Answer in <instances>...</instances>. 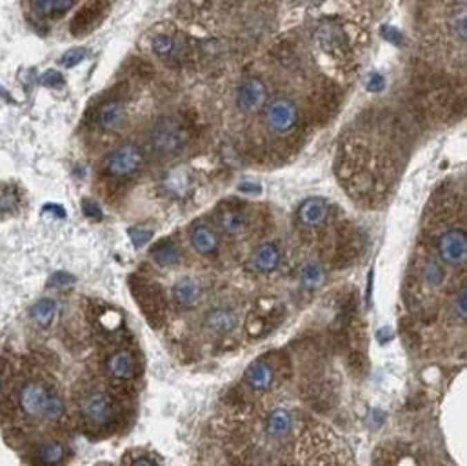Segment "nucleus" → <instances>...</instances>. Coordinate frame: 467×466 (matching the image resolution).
<instances>
[{
  "instance_id": "0eeeda50",
  "label": "nucleus",
  "mask_w": 467,
  "mask_h": 466,
  "mask_svg": "<svg viewBox=\"0 0 467 466\" xmlns=\"http://www.w3.org/2000/svg\"><path fill=\"white\" fill-rule=\"evenodd\" d=\"M466 231L462 228H451L442 233L438 241V253L444 262L451 266H460L466 261Z\"/></svg>"
},
{
  "instance_id": "58836bf2",
  "label": "nucleus",
  "mask_w": 467,
  "mask_h": 466,
  "mask_svg": "<svg viewBox=\"0 0 467 466\" xmlns=\"http://www.w3.org/2000/svg\"><path fill=\"white\" fill-rule=\"evenodd\" d=\"M15 208V197L13 195H4L0 199V211L6 213V211H10Z\"/></svg>"
},
{
  "instance_id": "9b49d317",
  "label": "nucleus",
  "mask_w": 467,
  "mask_h": 466,
  "mask_svg": "<svg viewBox=\"0 0 467 466\" xmlns=\"http://www.w3.org/2000/svg\"><path fill=\"white\" fill-rule=\"evenodd\" d=\"M329 215V204L320 197H311L308 201L300 204L297 217H299L300 224L308 226V228H317L322 224Z\"/></svg>"
},
{
  "instance_id": "6ab92c4d",
  "label": "nucleus",
  "mask_w": 467,
  "mask_h": 466,
  "mask_svg": "<svg viewBox=\"0 0 467 466\" xmlns=\"http://www.w3.org/2000/svg\"><path fill=\"white\" fill-rule=\"evenodd\" d=\"M208 326L217 333H229L233 331L239 324V319L235 315L233 311L228 310V308H217L208 315Z\"/></svg>"
},
{
  "instance_id": "9d476101",
  "label": "nucleus",
  "mask_w": 467,
  "mask_h": 466,
  "mask_svg": "<svg viewBox=\"0 0 467 466\" xmlns=\"http://www.w3.org/2000/svg\"><path fill=\"white\" fill-rule=\"evenodd\" d=\"M126 119V106L124 102L119 101V99H113V101H108L106 104H102L95 115V122L99 126L102 131H113L117 130Z\"/></svg>"
},
{
  "instance_id": "37998d69",
  "label": "nucleus",
  "mask_w": 467,
  "mask_h": 466,
  "mask_svg": "<svg viewBox=\"0 0 467 466\" xmlns=\"http://www.w3.org/2000/svg\"><path fill=\"white\" fill-rule=\"evenodd\" d=\"M133 465H157V461L150 457H139V459H133Z\"/></svg>"
},
{
  "instance_id": "1a4fd4ad",
  "label": "nucleus",
  "mask_w": 467,
  "mask_h": 466,
  "mask_svg": "<svg viewBox=\"0 0 467 466\" xmlns=\"http://www.w3.org/2000/svg\"><path fill=\"white\" fill-rule=\"evenodd\" d=\"M315 37H317L318 46L328 51V53H333V55L348 48L346 33H344L340 26H337L331 21H326L318 26L317 31H315Z\"/></svg>"
},
{
  "instance_id": "f8f14e48",
  "label": "nucleus",
  "mask_w": 467,
  "mask_h": 466,
  "mask_svg": "<svg viewBox=\"0 0 467 466\" xmlns=\"http://www.w3.org/2000/svg\"><path fill=\"white\" fill-rule=\"evenodd\" d=\"M244 381L251 390L266 391L273 386L275 371L266 361H255L248 366V370L244 373Z\"/></svg>"
},
{
  "instance_id": "39448f33",
  "label": "nucleus",
  "mask_w": 467,
  "mask_h": 466,
  "mask_svg": "<svg viewBox=\"0 0 467 466\" xmlns=\"http://www.w3.org/2000/svg\"><path fill=\"white\" fill-rule=\"evenodd\" d=\"M115 402L110 396L106 394H93V396L86 397L82 406H80V411H82V417L90 425L95 426H106L113 421L115 417Z\"/></svg>"
},
{
  "instance_id": "393cba45",
  "label": "nucleus",
  "mask_w": 467,
  "mask_h": 466,
  "mask_svg": "<svg viewBox=\"0 0 467 466\" xmlns=\"http://www.w3.org/2000/svg\"><path fill=\"white\" fill-rule=\"evenodd\" d=\"M66 457V448L59 443H48V445L40 446L37 450V459L39 463H48V465H55L60 463Z\"/></svg>"
},
{
  "instance_id": "4468645a",
  "label": "nucleus",
  "mask_w": 467,
  "mask_h": 466,
  "mask_svg": "<svg viewBox=\"0 0 467 466\" xmlns=\"http://www.w3.org/2000/svg\"><path fill=\"white\" fill-rule=\"evenodd\" d=\"M48 391L39 382H30V385H26L20 391V406H22V410L28 414V416H37L42 411L44 408V402L48 399Z\"/></svg>"
},
{
  "instance_id": "f03ea898",
  "label": "nucleus",
  "mask_w": 467,
  "mask_h": 466,
  "mask_svg": "<svg viewBox=\"0 0 467 466\" xmlns=\"http://www.w3.org/2000/svg\"><path fill=\"white\" fill-rule=\"evenodd\" d=\"M151 146L160 155H177L184 150L186 130L173 119H160L151 130Z\"/></svg>"
},
{
  "instance_id": "7ed1b4c3",
  "label": "nucleus",
  "mask_w": 467,
  "mask_h": 466,
  "mask_svg": "<svg viewBox=\"0 0 467 466\" xmlns=\"http://www.w3.org/2000/svg\"><path fill=\"white\" fill-rule=\"evenodd\" d=\"M144 155L137 144H124L106 157L104 171L113 179H126L140 170Z\"/></svg>"
},
{
  "instance_id": "412c9836",
  "label": "nucleus",
  "mask_w": 467,
  "mask_h": 466,
  "mask_svg": "<svg viewBox=\"0 0 467 466\" xmlns=\"http://www.w3.org/2000/svg\"><path fill=\"white\" fill-rule=\"evenodd\" d=\"M151 257L160 266H175L180 261V250L171 241H164L151 248Z\"/></svg>"
},
{
  "instance_id": "4be33fe9",
  "label": "nucleus",
  "mask_w": 467,
  "mask_h": 466,
  "mask_svg": "<svg viewBox=\"0 0 467 466\" xmlns=\"http://www.w3.org/2000/svg\"><path fill=\"white\" fill-rule=\"evenodd\" d=\"M220 228L228 233V235H237L244 230L246 226V217L237 208H229V210H222L219 215Z\"/></svg>"
},
{
  "instance_id": "7c9ffc66",
  "label": "nucleus",
  "mask_w": 467,
  "mask_h": 466,
  "mask_svg": "<svg viewBox=\"0 0 467 466\" xmlns=\"http://www.w3.org/2000/svg\"><path fill=\"white\" fill-rule=\"evenodd\" d=\"M453 311H455V315L460 322L466 321V313H467V290L466 286H462L460 290H458L457 297H455V304H453Z\"/></svg>"
},
{
  "instance_id": "aec40b11",
  "label": "nucleus",
  "mask_w": 467,
  "mask_h": 466,
  "mask_svg": "<svg viewBox=\"0 0 467 466\" xmlns=\"http://www.w3.org/2000/svg\"><path fill=\"white\" fill-rule=\"evenodd\" d=\"M153 51L155 55L160 57V59H177L180 61L182 59V46L177 42V39L169 35H159L155 37L153 41Z\"/></svg>"
},
{
  "instance_id": "473e14b6",
  "label": "nucleus",
  "mask_w": 467,
  "mask_h": 466,
  "mask_svg": "<svg viewBox=\"0 0 467 466\" xmlns=\"http://www.w3.org/2000/svg\"><path fill=\"white\" fill-rule=\"evenodd\" d=\"M82 211H84L86 217H90V219H95V221H100L102 217H104V211H102V208H100L97 202L93 201H88L86 199L84 202H82Z\"/></svg>"
},
{
  "instance_id": "b1692460",
  "label": "nucleus",
  "mask_w": 467,
  "mask_h": 466,
  "mask_svg": "<svg viewBox=\"0 0 467 466\" xmlns=\"http://www.w3.org/2000/svg\"><path fill=\"white\" fill-rule=\"evenodd\" d=\"M31 317L33 321L39 326H50L53 317H55V302L51 299H44V301H39L33 308H31Z\"/></svg>"
},
{
  "instance_id": "4c0bfd02",
  "label": "nucleus",
  "mask_w": 467,
  "mask_h": 466,
  "mask_svg": "<svg viewBox=\"0 0 467 466\" xmlns=\"http://www.w3.org/2000/svg\"><path fill=\"white\" fill-rule=\"evenodd\" d=\"M455 33H457L458 41H466V19L464 17H458V21L455 22Z\"/></svg>"
},
{
  "instance_id": "f704fd0d",
  "label": "nucleus",
  "mask_w": 467,
  "mask_h": 466,
  "mask_svg": "<svg viewBox=\"0 0 467 466\" xmlns=\"http://www.w3.org/2000/svg\"><path fill=\"white\" fill-rule=\"evenodd\" d=\"M386 86V79L382 75H378V73H373V75L369 77L368 81V90L369 91H380Z\"/></svg>"
},
{
  "instance_id": "f257e3e1",
  "label": "nucleus",
  "mask_w": 467,
  "mask_h": 466,
  "mask_svg": "<svg viewBox=\"0 0 467 466\" xmlns=\"http://www.w3.org/2000/svg\"><path fill=\"white\" fill-rule=\"evenodd\" d=\"M299 122V106L291 99L279 97L264 108V124L275 135H286Z\"/></svg>"
},
{
  "instance_id": "2f4dec72",
  "label": "nucleus",
  "mask_w": 467,
  "mask_h": 466,
  "mask_svg": "<svg viewBox=\"0 0 467 466\" xmlns=\"http://www.w3.org/2000/svg\"><path fill=\"white\" fill-rule=\"evenodd\" d=\"M151 237H153L151 230H146V228H131L130 230V239L135 244V248H142Z\"/></svg>"
},
{
  "instance_id": "dca6fc26",
  "label": "nucleus",
  "mask_w": 467,
  "mask_h": 466,
  "mask_svg": "<svg viewBox=\"0 0 467 466\" xmlns=\"http://www.w3.org/2000/svg\"><path fill=\"white\" fill-rule=\"evenodd\" d=\"M106 368H108V371H110L111 377H115V379H119V381H128V379L133 377L135 359L130 351L126 350L117 351V353H113V356L108 359Z\"/></svg>"
},
{
  "instance_id": "423d86ee",
  "label": "nucleus",
  "mask_w": 467,
  "mask_h": 466,
  "mask_svg": "<svg viewBox=\"0 0 467 466\" xmlns=\"http://www.w3.org/2000/svg\"><path fill=\"white\" fill-rule=\"evenodd\" d=\"M268 101V88L259 77H248L237 91V106L242 113L259 111Z\"/></svg>"
},
{
  "instance_id": "ea45409f",
  "label": "nucleus",
  "mask_w": 467,
  "mask_h": 466,
  "mask_svg": "<svg viewBox=\"0 0 467 466\" xmlns=\"http://www.w3.org/2000/svg\"><path fill=\"white\" fill-rule=\"evenodd\" d=\"M239 190L246 191V193H260V190H262V188H260L259 184H240Z\"/></svg>"
},
{
  "instance_id": "72a5a7b5",
  "label": "nucleus",
  "mask_w": 467,
  "mask_h": 466,
  "mask_svg": "<svg viewBox=\"0 0 467 466\" xmlns=\"http://www.w3.org/2000/svg\"><path fill=\"white\" fill-rule=\"evenodd\" d=\"M40 81H42V84L44 86H48V88H59V86L64 84V77L60 75L59 71L48 70L44 75H42Z\"/></svg>"
},
{
  "instance_id": "bb28decb",
  "label": "nucleus",
  "mask_w": 467,
  "mask_h": 466,
  "mask_svg": "<svg viewBox=\"0 0 467 466\" xmlns=\"http://www.w3.org/2000/svg\"><path fill=\"white\" fill-rule=\"evenodd\" d=\"M444 277H446V273H444L442 266L438 264L437 261H429L428 264L424 266V281L428 282L431 288H438L442 284Z\"/></svg>"
},
{
  "instance_id": "6e6552de",
  "label": "nucleus",
  "mask_w": 467,
  "mask_h": 466,
  "mask_svg": "<svg viewBox=\"0 0 467 466\" xmlns=\"http://www.w3.org/2000/svg\"><path fill=\"white\" fill-rule=\"evenodd\" d=\"M108 11V0H90L88 4L82 6L71 21V33L82 35L90 31L102 15Z\"/></svg>"
},
{
  "instance_id": "79ce46f5",
  "label": "nucleus",
  "mask_w": 467,
  "mask_h": 466,
  "mask_svg": "<svg viewBox=\"0 0 467 466\" xmlns=\"http://www.w3.org/2000/svg\"><path fill=\"white\" fill-rule=\"evenodd\" d=\"M371 293H373V270L369 271V284H368V306H371Z\"/></svg>"
},
{
  "instance_id": "e433bc0d",
  "label": "nucleus",
  "mask_w": 467,
  "mask_h": 466,
  "mask_svg": "<svg viewBox=\"0 0 467 466\" xmlns=\"http://www.w3.org/2000/svg\"><path fill=\"white\" fill-rule=\"evenodd\" d=\"M384 37H386V39H388V41H391L393 44H397V46H402V35H400V33H398L397 30H395V28H384Z\"/></svg>"
},
{
  "instance_id": "ddd939ff",
  "label": "nucleus",
  "mask_w": 467,
  "mask_h": 466,
  "mask_svg": "<svg viewBox=\"0 0 467 466\" xmlns=\"http://www.w3.org/2000/svg\"><path fill=\"white\" fill-rule=\"evenodd\" d=\"M280 264V250L275 242H266L251 257V266L257 273H271Z\"/></svg>"
},
{
  "instance_id": "2eb2a0df",
  "label": "nucleus",
  "mask_w": 467,
  "mask_h": 466,
  "mask_svg": "<svg viewBox=\"0 0 467 466\" xmlns=\"http://www.w3.org/2000/svg\"><path fill=\"white\" fill-rule=\"evenodd\" d=\"M191 244L202 255H211L219 248V239L211 226H208L206 222H199L191 230Z\"/></svg>"
},
{
  "instance_id": "5701e85b",
  "label": "nucleus",
  "mask_w": 467,
  "mask_h": 466,
  "mask_svg": "<svg viewBox=\"0 0 467 466\" xmlns=\"http://www.w3.org/2000/svg\"><path fill=\"white\" fill-rule=\"evenodd\" d=\"M324 281H326V273H324L322 266H318L317 262H308L302 266L300 282L306 290H315L318 286H322Z\"/></svg>"
},
{
  "instance_id": "cd10ccee",
  "label": "nucleus",
  "mask_w": 467,
  "mask_h": 466,
  "mask_svg": "<svg viewBox=\"0 0 467 466\" xmlns=\"http://www.w3.org/2000/svg\"><path fill=\"white\" fill-rule=\"evenodd\" d=\"M64 401L60 399L59 396H48V399H46L44 402V408H42V414H44L48 419H60L62 417V414H64Z\"/></svg>"
},
{
  "instance_id": "20e7f679",
  "label": "nucleus",
  "mask_w": 467,
  "mask_h": 466,
  "mask_svg": "<svg viewBox=\"0 0 467 466\" xmlns=\"http://www.w3.org/2000/svg\"><path fill=\"white\" fill-rule=\"evenodd\" d=\"M130 284L133 286V293L137 297V301L140 302V306H142V311L146 313V317L153 324L155 322H162L166 302L162 290H160L159 286L148 281H139L137 277H135L133 281H130Z\"/></svg>"
},
{
  "instance_id": "c03bdc74",
  "label": "nucleus",
  "mask_w": 467,
  "mask_h": 466,
  "mask_svg": "<svg viewBox=\"0 0 467 466\" xmlns=\"http://www.w3.org/2000/svg\"><path fill=\"white\" fill-rule=\"evenodd\" d=\"M458 2H460V4H464V2H466V0H458Z\"/></svg>"
},
{
  "instance_id": "a211bd4d",
  "label": "nucleus",
  "mask_w": 467,
  "mask_h": 466,
  "mask_svg": "<svg viewBox=\"0 0 467 466\" xmlns=\"http://www.w3.org/2000/svg\"><path fill=\"white\" fill-rule=\"evenodd\" d=\"M200 286L199 282L191 277H182L177 284L173 286V299L180 308H191L195 302L199 301Z\"/></svg>"
},
{
  "instance_id": "a19ab883",
  "label": "nucleus",
  "mask_w": 467,
  "mask_h": 466,
  "mask_svg": "<svg viewBox=\"0 0 467 466\" xmlns=\"http://www.w3.org/2000/svg\"><path fill=\"white\" fill-rule=\"evenodd\" d=\"M42 211H53L55 215H60V217H66V211L64 208H60V206H53V204H48Z\"/></svg>"
},
{
  "instance_id": "c85d7f7f",
  "label": "nucleus",
  "mask_w": 467,
  "mask_h": 466,
  "mask_svg": "<svg viewBox=\"0 0 467 466\" xmlns=\"http://www.w3.org/2000/svg\"><path fill=\"white\" fill-rule=\"evenodd\" d=\"M31 10L39 17H55L57 15V0H30Z\"/></svg>"
},
{
  "instance_id": "f3484780",
  "label": "nucleus",
  "mask_w": 467,
  "mask_h": 466,
  "mask_svg": "<svg viewBox=\"0 0 467 466\" xmlns=\"http://www.w3.org/2000/svg\"><path fill=\"white\" fill-rule=\"evenodd\" d=\"M293 428V417L288 410L279 408V410H273L266 419V434L273 439H282L291 431Z\"/></svg>"
},
{
  "instance_id": "c9c22d12",
  "label": "nucleus",
  "mask_w": 467,
  "mask_h": 466,
  "mask_svg": "<svg viewBox=\"0 0 467 466\" xmlns=\"http://www.w3.org/2000/svg\"><path fill=\"white\" fill-rule=\"evenodd\" d=\"M71 282H75V279L71 275H68V273H55V275L51 277L50 284L51 286H70Z\"/></svg>"
},
{
  "instance_id": "c756f323",
  "label": "nucleus",
  "mask_w": 467,
  "mask_h": 466,
  "mask_svg": "<svg viewBox=\"0 0 467 466\" xmlns=\"http://www.w3.org/2000/svg\"><path fill=\"white\" fill-rule=\"evenodd\" d=\"M86 57H88V50H84V48H73V50H70L68 53L62 55L60 64L64 66V68H75L77 64L84 61Z\"/></svg>"
},
{
  "instance_id": "a878e982",
  "label": "nucleus",
  "mask_w": 467,
  "mask_h": 466,
  "mask_svg": "<svg viewBox=\"0 0 467 466\" xmlns=\"http://www.w3.org/2000/svg\"><path fill=\"white\" fill-rule=\"evenodd\" d=\"M337 104H338V97H337V90H326V88H322V90L318 91V101H317V113L320 115V113H324V115H333V111L337 110Z\"/></svg>"
}]
</instances>
